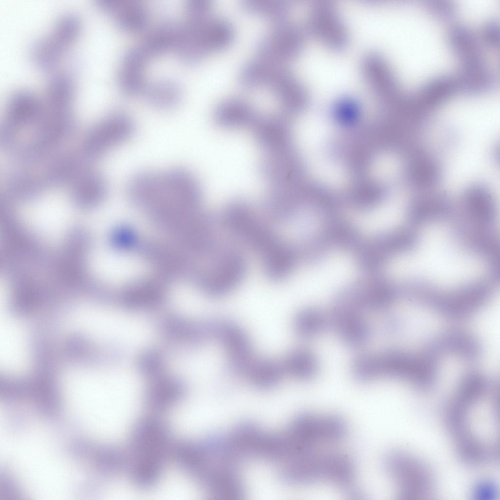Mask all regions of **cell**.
I'll list each match as a JSON object with an SVG mask.
<instances>
[{"instance_id": "obj_1", "label": "cell", "mask_w": 500, "mask_h": 500, "mask_svg": "<svg viewBox=\"0 0 500 500\" xmlns=\"http://www.w3.org/2000/svg\"><path fill=\"white\" fill-rule=\"evenodd\" d=\"M222 223L231 234L258 255L271 279L280 280L291 273L295 258L293 249L247 203H229L223 212Z\"/></svg>"}, {"instance_id": "obj_2", "label": "cell", "mask_w": 500, "mask_h": 500, "mask_svg": "<svg viewBox=\"0 0 500 500\" xmlns=\"http://www.w3.org/2000/svg\"><path fill=\"white\" fill-rule=\"evenodd\" d=\"M127 191L136 203L159 211L194 210L202 199L198 181L181 168L140 172L129 181Z\"/></svg>"}, {"instance_id": "obj_3", "label": "cell", "mask_w": 500, "mask_h": 500, "mask_svg": "<svg viewBox=\"0 0 500 500\" xmlns=\"http://www.w3.org/2000/svg\"><path fill=\"white\" fill-rule=\"evenodd\" d=\"M169 441L166 426L156 418L143 419L135 427L131 438V473L139 487L149 488L158 481Z\"/></svg>"}, {"instance_id": "obj_4", "label": "cell", "mask_w": 500, "mask_h": 500, "mask_svg": "<svg viewBox=\"0 0 500 500\" xmlns=\"http://www.w3.org/2000/svg\"><path fill=\"white\" fill-rule=\"evenodd\" d=\"M279 474L281 480L290 485H303L327 480L345 493L356 486L353 461L342 453L315 451L283 464Z\"/></svg>"}, {"instance_id": "obj_5", "label": "cell", "mask_w": 500, "mask_h": 500, "mask_svg": "<svg viewBox=\"0 0 500 500\" xmlns=\"http://www.w3.org/2000/svg\"><path fill=\"white\" fill-rule=\"evenodd\" d=\"M75 327L94 340L119 345L139 346L150 338L146 326L122 312L99 307H86L75 316Z\"/></svg>"}, {"instance_id": "obj_6", "label": "cell", "mask_w": 500, "mask_h": 500, "mask_svg": "<svg viewBox=\"0 0 500 500\" xmlns=\"http://www.w3.org/2000/svg\"><path fill=\"white\" fill-rule=\"evenodd\" d=\"M239 78L240 83L247 87H269L288 111L300 110L307 101L305 86L282 63L261 57L254 59L242 67Z\"/></svg>"}, {"instance_id": "obj_7", "label": "cell", "mask_w": 500, "mask_h": 500, "mask_svg": "<svg viewBox=\"0 0 500 500\" xmlns=\"http://www.w3.org/2000/svg\"><path fill=\"white\" fill-rule=\"evenodd\" d=\"M387 473L395 481L401 499L422 498L433 492L434 480L429 468L408 454L393 451L385 458Z\"/></svg>"}, {"instance_id": "obj_8", "label": "cell", "mask_w": 500, "mask_h": 500, "mask_svg": "<svg viewBox=\"0 0 500 500\" xmlns=\"http://www.w3.org/2000/svg\"><path fill=\"white\" fill-rule=\"evenodd\" d=\"M81 26V20L75 13L67 12L60 15L48 34L32 43L29 55L35 65L43 70L54 68L77 37Z\"/></svg>"}, {"instance_id": "obj_9", "label": "cell", "mask_w": 500, "mask_h": 500, "mask_svg": "<svg viewBox=\"0 0 500 500\" xmlns=\"http://www.w3.org/2000/svg\"><path fill=\"white\" fill-rule=\"evenodd\" d=\"M364 309L352 292L344 293L334 300L328 313L330 327L347 345L357 348L370 340L372 329Z\"/></svg>"}, {"instance_id": "obj_10", "label": "cell", "mask_w": 500, "mask_h": 500, "mask_svg": "<svg viewBox=\"0 0 500 500\" xmlns=\"http://www.w3.org/2000/svg\"><path fill=\"white\" fill-rule=\"evenodd\" d=\"M44 105L30 91L19 90L10 96L5 119L0 131V144L4 148L13 146L21 129L36 125L44 113Z\"/></svg>"}, {"instance_id": "obj_11", "label": "cell", "mask_w": 500, "mask_h": 500, "mask_svg": "<svg viewBox=\"0 0 500 500\" xmlns=\"http://www.w3.org/2000/svg\"><path fill=\"white\" fill-rule=\"evenodd\" d=\"M135 131L133 119L124 113L110 114L98 122L86 136L83 152L89 159L101 157L129 139Z\"/></svg>"}, {"instance_id": "obj_12", "label": "cell", "mask_w": 500, "mask_h": 500, "mask_svg": "<svg viewBox=\"0 0 500 500\" xmlns=\"http://www.w3.org/2000/svg\"><path fill=\"white\" fill-rule=\"evenodd\" d=\"M5 311L0 322L1 368L4 372L22 373L29 365V346L21 324Z\"/></svg>"}, {"instance_id": "obj_13", "label": "cell", "mask_w": 500, "mask_h": 500, "mask_svg": "<svg viewBox=\"0 0 500 500\" xmlns=\"http://www.w3.org/2000/svg\"><path fill=\"white\" fill-rule=\"evenodd\" d=\"M274 27L256 43L260 57L283 63L299 54L304 43L301 28L286 20L275 22Z\"/></svg>"}, {"instance_id": "obj_14", "label": "cell", "mask_w": 500, "mask_h": 500, "mask_svg": "<svg viewBox=\"0 0 500 500\" xmlns=\"http://www.w3.org/2000/svg\"><path fill=\"white\" fill-rule=\"evenodd\" d=\"M188 35L194 47L203 56L228 46L234 37L232 25L227 19L211 14L189 19Z\"/></svg>"}, {"instance_id": "obj_15", "label": "cell", "mask_w": 500, "mask_h": 500, "mask_svg": "<svg viewBox=\"0 0 500 500\" xmlns=\"http://www.w3.org/2000/svg\"><path fill=\"white\" fill-rule=\"evenodd\" d=\"M308 26L328 47L340 49L348 42L349 33L335 5L331 0H318L311 9Z\"/></svg>"}, {"instance_id": "obj_16", "label": "cell", "mask_w": 500, "mask_h": 500, "mask_svg": "<svg viewBox=\"0 0 500 500\" xmlns=\"http://www.w3.org/2000/svg\"><path fill=\"white\" fill-rule=\"evenodd\" d=\"M212 335L226 351L231 369L242 375L255 357L245 332L233 322L219 319L212 322Z\"/></svg>"}, {"instance_id": "obj_17", "label": "cell", "mask_w": 500, "mask_h": 500, "mask_svg": "<svg viewBox=\"0 0 500 500\" xmlns=\"http://www.w3.org/2000/svg\"><path fill=\"white\" fill-rule=\"evenodd\" d=\"M453 237L470 252L490 263L493 273H499V245L491 228L473 225L464 220L458 222L452 229Z\"/></svg>"}, {"instance_id": "obj_18", "label": "cell", "mask_w": 500, "mask_h": 500, "mask_svg": "<svg viewBox=\"0 0 500 500\" xmlns=\"http://www.w3.org/2000/svg\"><path fill=\"white\" fill-rule=\"evenodd\" d=\"M361 70L371 89L380 98L391 100L400 93L393 70L379 53H366L362 59Z\"/></svg>"}, {"instance_id": "obj_19", "label": "cell", "mask_w": 500, "mask_h": 500, "mask_svg": "<svg viewBox=\"0 0 500 500\" xmlns=\"http://www.w3.org/2000/svg\"><path fill=\"white\" fill-rule=\"evenodd\" d=\"M252 127L255 139L267 154L289 150L291 144L290 126L283 115L259 116Z\"/></svg>"}, {"instance_id": "obj_20", "label": "cell", "mask_w": 500, "mask_h": 500, "mask_svg": "<svg viewBox=\"0 0 500 500\" xmlns=\"http://www.w3.org/2000/svg\"><path fill=\"white\" fill-rule=\"evenodd\" d=\"M447 40L451 50L461 62L462 68L486 65L478 38L469 28L462 25L453 26L448 32Z\"/></svg>"}, {"instance_id": "obj_21", "label": "cell", "mask_w": 500, "mask_h": 500, "mask_svg": "<svg viewBox=\"0 0 500 500\" xmlns=\"http://www.w3.org/2000/svg\"><path fill=\"white\" fill-rule=\"evenodd\" d=\"M258 117L249 102L237 97L222 100L216 105L214 112L216 124L228 129L252 127Z\"/></svg>"}, {"instance_id": "obj_22", "label": "cell", "mask_w": 500, "mask_h": 500, "mask_svg": "<svg viewBox=\"0 0 500 500\" xmlns=\"http://www.w3.org/2000/svg\"><path fill=\"white\" fill-rule=\"evenodd\" d=\"M98 6L114 17L118 26L126 31L136 32L145 28L148 14L138 0H96Z\"/></svg>"}, {"instance_id": "obj_23", "label": "cell", "mask_w": 500, "mask_h": 500, "mask_svg": "<svg viewBox=\"0 0 500 500\" xmlns=\"http://www.w3.org/2000/svg\"><path fill=\"white\" fill-rule=\"evenodd\" d=\"M148 60L138 45L125 53L118 73L119 86L125 93L132 95L143 91L146 85L144 70Z\"/></svg>"}, {"instance_id": "obj_24", "label": "cell", "mask_w": 500, "mask_h": 500, "mask_svg": "<svg viewBox=\"0 0 500 500\" xmlns=\"http://www.w3.org/2000/svg\"><path fill=\"white\" fill-rule=\"evenodd\" d=\"M453 212L449 197L439 196L427 200H413L408 202L406 218L415 225L436 223L448 218Z\"/></svg>"}, {"instance_id": "obj_25", "label": "cell", "mask_w": 500, "mask_h": 500, "mask_svg": "<svg viewBox=\"0 0 500 500\" xmlns=\"http://www.w3.org/2000/svg\"><path fill=\"white\" fill-rule=\"evenodd\" d=\"M297 162L289 150L267 154L259 164V171L272 186L291 185L297 173Z\"/></svg>"}, {"instance_id": "obj_26", "label": "cell", "mask_w": 500, "mask_h": 500, "mask_svg": "<svg viewBox=\"0 0 500 500\" xmlns=\"http://www.w3.org/2000/svg\"><path fill=\"white\" fill-rule=\"evenodd\" d=\"M72 184L73 201L82 207L97 204L104 197L107 189L104 179L93 171H82Z\"/></svg>"}, {"instance_id": "obj_27", "label": "cell", "mask_w": 500, "mask_h": 500, "mask_svg": "<svg viewBox=\"0 0 500 500\" xmlns=\"http://www.w3.org/2000/svg\"><path fill=\"white\" fill-rule=\"evenodd\" d=\"M242 375L254 386L269 389L277 385L285 373L282 362L255 357Z\"/></svg>"}, {"instance_id": "obj_28", "label": "cell", "mask_w": 500, "mask_h": 500, "mask_svg": "<svg viewBox=\"0 0 500 500\" xmlns=\"http://www.w3.org/2000/svg\"><path fill=\"white\" fill-rule=\"evenodd\" d=\"M457 92L468 96H478L492 90L495 79L486 65L471 68H462L454 77Z\"/></svg>"}, {"instance_id": "obj_29", "label": "cell", "mask_w": 500, "mask_h": 500, "mask_svg": "<svg viewBox=\"0 0 500 500\" xmlns=\"http://www.w3.org/2000/svg\"><path fill=\"white\" fill-rule=\"evenodd\" d=\"M74 96L72 79L64 73H58L48 81L46 89V107L58 111H70Z\"/></svg>"}, {"instance_id": "obj_30", "label": "cell", "mask_w": 500, "mask_h": 500, "mask_svg": "<svg viewBox=\"0 0 500 500\" xmlns=\"http://www.w3.org/2000/svg\"><path fill=\"white\" fill-rule=\"evenodd\" d=\"M144 97L152 106L161 110L175 107L181 98V89L177 83L169 79H162L146 84Z\"/></svg>"}, {"instance_id": "obj_31", "label": "cell", "mask_w": 500, "mask_h": 500, "mask_svg": "<svg viewBox=\"0 0 500 500\" xmlns=\"http://www.w3.org/2000/svg\"><path fill=\"white\" fill-rule=\"evenodd\" d=\"M178 25L166 22L150 32L138 46L149 59L175 47Z\"/></svg>"}, {"instance_id": "obj_32", "label": "cell", "mask_w": 500, "mask_h": 500, "mask_svg": "<svg viewBox=\"0 0 500 500\" xmlns=\"http://www.w3.org/2000/svg\"><path fill=\"white\" fill-rule=\"evenodd\" d=\"M282 364L285 375L302 380H309L318 373V363L316 357L311 351L305 348L292 350Z\"/></svg>"}, {"instance_id": "obj_33", "label": "cell", "mask_w": 500, "mask_h": 500, "mask_svg": "<svg viewBox=\"0 0 500 500\" xmlns=\"http://www.w3.org/2000/svg\"><path fill=\"white\" fill-rule=\"evenodd\" d=\"M293 326L296 333L300 336L312 338L330 327L329 315L318 308H307L296 315Z\"/></svg>"}, {"instance_id": "obj_34", "label": "cell", "mask_w": 500, "mask_h": 500, "mask_svg": "<svg viewBox=\"0 0 500 500\" xmlns=\"http://www.w3.org/2000/svg\"><path fill=\"white\" fill-rule=\"evenodd\" d=\"M7 187L13 195L29 199L37 196L47 187L42 177L23 172L13 175L9 179Z\"/></svg>"}, {"instance_id": "obj_35", "label": "cell", "mask_w": 500, "mask_h": 500, "mask_svg": "<svg viewBox=\"0 0 500 500\" xmlns=\"http://www.w3.org/2000/svg\"><path fill=\"white\" fill-rule=\"evenodd\" d=\"M425 6L430 14L441 20L448 21L457 14V8L453 2L448 0H428Z\"/></svg>"}, {"instance_id": "obj_36", "label": "cell", "mask_w": 500, "mask_h": 500, "mask_svg": "<svg viewBox=\"0 0 500 500\" xmlns=\"http://www.w3.org/2000/svg\"><path fill=\"white\" fill-rule=\"evenodd\" d=\"M483 37L485 42L490 47L497 48L500 44V26L495 20L488 21L483 29Z\"/></svg>"}, {"instance_id": "obj_37", "label": "cell", "mask_w": 500, "mask_h": 500, "mask_svg": "<svg viewBox=\"0 0 500 500\" xmlns=\"http://www.w3.org/2000/svg\"><path fill=\"white\" fill-rule=\"evenodd\" d=\"M473 492V496L477 499L493 500L498 495L496 484L490 480H483L478 483Z\"/></svg>"}]
</instances>
